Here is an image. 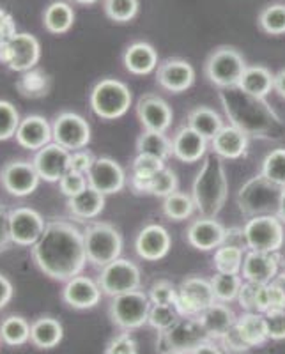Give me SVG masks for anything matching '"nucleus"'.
Instances as JSON below:
<instances>
[{
	"instance_id": "1",
	"label": "nucleus",
	"mask_w": 285,
	"mask_h": 354,
	"mask_svg": "<svg viewBox=\"0 0 285 354\" xmlns=\"http://www.w3.org/2000/svg\"><path fill=\"white\" fill-rule=\"evenodd\" d=\"M30 252L37 270L55 282L78 277L87 264L84 232L68 220L48 221Z\"/></svg>"
},
{
	"instance_id": "2",
	"label": "nucleus",
	"mask_w": 285,
	"mask_h": 354,
	"mask_svg": "<svg viewBox=\"0 0 285 354\" xmlns=\"http://www.w3.org/2000/svg\"><path fill=\"white\" fill-rule=\"evenodd\" d=\"M220 101L229 124L241 129L248 138L278 140L285 135V122L262 97H255L239 87L221 88Z\"/></svg>"
},
{
	"instance_id": "3",
	"label": "nucleus",
	"mask_w": 285,
	"mask_h": 354,
	"mask_svg": "<svg viewBox=\"0 0 285 354\" xmlns=\"http://www.w3.org/2000/svg\"><path fill=\"white\" fill-rule=\"evenodd\" d=\"M190 195L201 216H218L229 197V179H227L221 158H218L214 153L204 156L201 169L193 179Z\"/></svg>"
},
{
	"instance_id": "4",
	"label": "nucleus",
	"mask_w": 285,
	"mask_h": 354,
	"mask_svg": "<svg viewBox=\"0 0 285 354\" xmlns=\"http://www.w3.org/2000/svg\"><path fill=\"white\" fill-rule=\"evenodd\" d=\"M133 94L125 82L117 78H103L89 94V106L103 121H116L128 113Z\"/></svg>"
},
{
	"instance_id": "5",
	"label": "nucleus",
	"mask_w": 285,
	"mask_h": 354,
	"mask_svg": "<svg viewBox=\"0 0 285 354\" xmlns=\"http://www.w3.org/2000/svg\"><path fill=\"white\" fill-rule=\"evenodd\" d=\"M82 232H84L85 254H87L89 264L101 270L121 257L125 241H122L121 232L113 225L107 221H93Z\"/></svg>"
},
{
	"instance_id": "6",
	"label": "nucleus",
	"mask_w": 285,
	"mask_h": 354,
	"mask_svg": "<svg viewBox=\"0 0 285 354\" xmlns=\"http://www.w3.org/2000/svg\"><path fill=\"white\" fill-rule=\"evenodd\" d=\"M282 188L268 181L262 174L250 177L237 192V207L243 216L253 218L262 214H277Z\"/></svg>"
},
{
	"instance_id": "7",
	"label": "nucleus",
	"mask_w": 285,
	"mask_h": 354,
	"mask_svg": "<svg viewBox=\"0 0 285 354\" xmlns=\"http://www.w3.org/2000/svg\"><path fill=\"white\" fill-rule=\"evenodd\" d=\"M208 340L211 338L208 337L197 317H179L170 330L158 333L156 351L160 354H192Z\"/></svg>"
},
{
	"instance_id": "8",
	"label": "nucleus",
	"mask_w": 285,
	"mask_h": 354,
	"mask_svg": "<svg viewBox=\"0 0 285 354\" xmlns=\"http://www.w3.org/2000/svg\"><path fill=\"white\" fill-rule=\"evenodd\" d=\"M245 57L232 46H218L209 53L204 64L205 78L218 88L237 87L246 69Z\"/></svg>"
},
{
	"instance_id": "9",
	"label": "nucleus",
	"mask_w": 285,
	"mask_h": 354,
	"mask_svg": "<svg viewBox=\"0 0 285 354\" xmlns=\"http://www.w3.org/2000/svg\"><path fill=\"white\" fill-rule=\"evenodd\" d=\"M246 250L278 254L285 243V229L277 214H262L246 220L243 225Z\"/></svg>"
},
{
	"instance_id": "10",
	"label": "nucleus",
	"mask_w": 285,
	"mask_h": 354,
	"mask_svg": "<svg viewBox=\"0 0 285 354\" xmlns=\"http://www.w3.org/2000/svg\"><path fill=\"white\" fill-rule=\"evenodd\" d=\"M149 310L151 301L147 292L137 289L112 298L109 305V317L113 326L121 331H133L147 324Z\"/></svg>"
},
{
	"instance_id": "11",
	"label": "nucleus",
	"mask_w": 285,
	"mask_h": 354,
	"mask_svg": "<svg viewBox=\"0 0 285 354\" xmlns=\"http://www.w3.org/2000/svg\"><path fill=\"white\" fill-rule=\"evenodd\" d=\"M41 59V43L34 34L17 32L0 44V64L9 71L25 73L34 69Z\"/></svg>"
},
{
	"instance_id": "12",
	"label": "nucleus",
	"mask_w": 285,
	"mask_h": 354,
	"mask_svg": "<svg viewBox=\"0 0 285 354\" xmlns=\"http://www.w3.org/2000/svg\"><path fill=\"white\" fill-rule=\"evenodd\" d=\"M142 274L138 266L129 259H116L113 262L107 264L100 270L98 283L101 287V292L109 298H116L121 294L131 292V290L140 289Z\"/></svg>"
},
{
	"instance_id": "13",
	"label": "nucleus",
	"mask_w": 285,
	"mask_h": 354,
	"mask_svg": "<svg viewBox=\"0 0 285 354\" xmlns=\"http://www.w3.org/2000/svg\"><path fill=\"white\" fill-rule=\"evenodd\" d=\"M217 301L211 287V280L192 274L186 277L177 287L176 310L181 317H197L202 310L211 306Z\"/></svg>"
},
{
	"instance_id": "14",
	"label": "nucleus",
	"mask_w": 285,
	"mask_h": 354,
	"mask_svg": "<svg viewBox=\"0 0 285 354\" xmlns=\"http://www.w3.org/2000/svg\"><path fill=\"white\" fill-rule=\"evenodd\" d=\"M53 142L68 151L85 149L91 144V124L75 112H61L52 122Z\"/></svg>"
},
{
	"instance_id": "15",
	"label": "nucleus",
	"mask_w": 285,
	"mask_h": 354,
	"mask_svg": "<svg viewBox=\"0 0 285 354\" xmlns=\"http://www.w3.org/2000/svg\"><path fill=\"white\" fill-rule=\"evenodd\" d=\"M41 177L33 161L11 160L0 170V185L9 195L18 198L28 197L39 188Z\"/></svg>"
},
{
	"instance_id": "16",
	"label": "nucleus",
	"mask_w": 285,
	"mask_h": 354,
	"mask_svg": "<svg viewBox=\"0 0 285 354\" xmlns=\"http://www.w3.org/2000/svg\"><path fill=\"white\" fill-rule=\"evenodd\" d=\"M46 221L39 211L33 207H15L9 211V232H11L12 245L33 248L43 236Z\"/></svg>"
},
{
	"instance_id": "17",
	"label": "nucleus",
	"mask_w": 285,
	"mask_h": 354,
	"mask_svg": "<svg viewBox=\"0 0 285 354\" xmlns=\"http://www.w3.org/2000/svg\"><path fill=\"white\" fill-rule=\"evenodd\" d=\"M87 181L91 188L107 197V195L122 192L126 183H128V177H126L125 169L113 158L101 156L96 158L93 169L89 170Z\"/></svg>"
},
{
	"instance_id": "18",
	"label": "nucleus",
	"mask_w": 285,
	"mask_h": 354,
	"mask_svg": "<svg viewBox=\"0 0 285 354\" xmlns=\"http://www.w3.org/2000/svg\"><path fill=\"white\" fill-rule=\"evenodd\" d=\"M185 239L192 248L199 250V252H211L223 245L227 239V229L217 218L199 216L188 225Z\"/></svg>"
},
{
	"instance_id": "19",
	"label": "nucleus",
	"mask_w": 285,
	"mask_h": 354,
	"mask_svg": "<svg viewBox=\"0 0 285 354\" xmlns=\"http://www.w3.org/2000/svg\"><path fill=\"white\" fill-rule=\"evenodd\" d=\"M172 248V238L169 230L160 223H149L135 238V252L147 262H158L169 255Z\"/></svg>"
},
{
	"instance_id": "20",
	"label": "nucleus",
	"mask_w": 285,
	"mask_h": 354,
	"mask_svg": "<svg viewBox=\"0 0 285 354\" xmlns=\"http://www.w3.org/2000/svg\"><path fill=\"white\" fill-rule=\"evenodd\" d=\"M69 158H71V151L52 142L34 154L33 163L39 174L41 181L59 183L61 177L69 170Z\"/></svg>"
},
{
	"instance_id": "21",
	"label": "nucleus",
	"mask_w": 285,
	"mask_h": 354,
	"mask_svg": "<svg viewBox=\"0 0 285 354\" xmlns=\"http://www.w3.org/2000/svg\"><path fill=\"white\" fill-rule=\"evenodd\" d=\"M137 117L142 128L147 131L167 133L172 126L174 112L163 97L156 94H145L137 103Z\"/></svg>"
},
{
	"instance_id": "22",
	"label": "nucleus",
	"mask_w": 285,
	"mask_h": 354,
	"mask_svg": "<svg viewBox=\"0 0 285 354\" xmlns=\"http://www.w3.org/2000/svg\"><path fill=\"white\" fill-rule=\"evenodd\" d=\"M154 73L158 85L172 94L185 93L195 82V69L185 59H167Z\"/></svg>"
},
{
	"instance_id": "23",
	"label": "nucleus",
	"mask_w": 285,
	"mask_h": 354,
	"mask_svg": "<svg viewBox=\"0 0 285 354\" xmlns=\"http://www.w3.org/2000/svg\"><path fill=\"white\" fill-rule=\"evenodd\" d=\"M101 287L98 280L78 274L64 283L61 292L62 301L75 310H91L100 305L101 301Z\"/></svg>"
},
{
	"instance_id": "24",
	"label": "nucleus",
	"mask_w": 285,
	"mask_h": 354,
	"mask_svg": "<svg viewBox=\"0 0 285 354\" xmlns=\"http://www.w3.org/2000/svg\"><path fill=\"white\" fill-rule=\"evenodd\" d=\"M278 266H280V257L277 254L246 250L241 266V277L245 282L269 283L280 273Z\"/></svg>"
},
{
	"instance_id": "25",
	"label": "nucleus",
	"mask_w": 285,
	"mask_h": 354,
	"mask_svg": "<svg viewBox=\"0 0 285 354\" xmlns=\"http://www.w3.org/2000/svg\"><path fill=\"white\" fill-rule=\"evenodd\" d=\"M15 138H17V144L20 147L37 153L39 149H43L44 145L53 142L52 124H50L46 117L33 113V115H27L21 119Z\"/></svg>"
},
{
	"instance_id": "26",
	"label": "nucleus",
	"mask_w": 285,
	"mask_h": 354,
	"mask_svg": "<svg viewBox=\"0 0 285 354\" xmlns=\"http://www.w3.org/2000/svg\"><path fill=\"white\" fill-rule=\"evenodd\" d=\"M208 142L190 126L177 129L172 137V156L183 163H197L208 153Z\"/></svg>"
},
{
	"instance_id": "27",
	"label": "nucleus",
	"mask_w": 285,
	"mask_h": 354,
	"mask_svg": "<svg viewBox=\"0 0 285 354\" xmlns=\"http://www.w3.org/2000/svg\"><path fill=\"white\" fill-rule=\"evenodd\" d=\"M122 64H125L126 71L135 75V77H145V75L156 71L158 66H160V57H158V52L153 44L145 43V41H137L125 50Z\"/></svg>"
},
{
	"instance_id": "28",
	"label": "nucleus",
	"mask_w": 285,
	"mask_h": 354,
	"mask_svg": "<svg viewBox=\"0 0 285 354\" xmlns=\"http://www.w3.org/2000/svg\"><path fill=\"white\" fill-rule=\"evenodd\" d=\"M248 135L232 124H225L211 140V149L221 160H239L248 151Z\"/></svg>"
},
{
	"instance_id": "29",
	"label": "nucleus",
	"mask_w": 285,
	"mask_h": 354,
	"mask_svg": "<svg viewBox=\"0 0 285 354\" xmlns=\"http://www.w3.org/2000/svg\"><path fill=\"white\" fill-rule=\"evenodd\" d=\"M197 321L201 322L204 331L211 340H220L230 328L236 324L237 315L230 308L229 303L214 301L213 305L208 306L197 315Z\"/></svg>"
},
{
	"instance_id": "30",
	"label": "nucleus",
	"mask_w": 285,
	"mask_h": 354,
	"mask_svg": "<svg viewBox=\"0 0 285 354\" xmlns=\"http://www.w3.org/2000/svg\"><path fill=\"white\" fill-rule=\"evenodd\" d=\"M64 338V326L52 315H41L30 322V344L36 349L48 351L57 347Z\"/></svg>"
},
{
	"instance_id": "31",
	"label": "nucleus",
	"mask_w": 285,
	"mask_h": 354,
	"mask_svg": "<svg viewBox=\"0 0 285 354\" xmlns=\"http://www.w3.org/2000/svg\"><path fill=\"white\" fill-rule=\"evenodd\" d=\"M69 216L80 221H91L100 216L104 209V195L87 186L82 194L68 198L66 202Z\"/></svg>"
},
{
	"instance_id": "32",
	"label": "nucleus",
	"mask_w": 285,
	"mask_h": 354,
	"mask_svg": "<svg viewBox=\"0 0 285 354\" xmlns=\"http://www.w3.org/2000/svg\"><path fill=\"white\" fill-rule=\"evenodd\" d=\"M75 9L69 2L64 0H53L43 11V27L46 32L53 36L68 34L75 25Z\"/></svg>"
},
{
	"instance_id": "33",
	"label": "nucleus",
	"mask_w": 285,
	"mask_h": 354,
	"mask_svg": "<svg viewBox=\"0 0 285 354\" xmlns=\"http://www.w3.org/2000/svg\"><path fill=\"white\" fill-rule=\"evenodd\" d=\"M237 87L252 96L266 100L268 94L275 91V73H271V69L262 64L246 66Z\"/></svg>"
},
{
	"instance_id": "34",
	"label": "nucleus",
	"mask_w": 285,
	"mask_h": 354,
	"mask_svg": "<svg viewBox=\"0 0 285 354\" xmlns=\"http://www.w3.org/2000/svg\"><path fill=\"white\" fill-rule=\"evenodd\" d=\"M186 126L202 135L205 140H213L214 135L223 128V117L209 106H195L186 115Z\"/></svg>"
},
{
	"instance_id": "35",
	"label": "nucleus",
	"mask_w": 285,
	"mask_h": 354,
	"mask_svg": "<svg viewBox=\"0 0 285 354\" xmlns=\"http://www.w3.org/2000/svg\"><path fill=\"white\" fill-rule=\"evenodd\" d=\"M167 161L160 160L151 154H137V158L131 163V174H129V186L135 194H142L145 183L151 177L156 176L161 169H165Z\"/></svg>"
},
{
	"instance_id": "36",
	"label": "nucleus",
	"mask_w": 285,
	"mask_h": 354,
	"mask_svg": "<svg viewBox=\"0 0 285 354\" xmlns=\"http://www.w3.org/2000/svg\"><path fill=\"white\" fill-rule=\"evenodd\" d=\"M0 342L9 347H21L30 342V322L21 315H8L0 321Z\"/></svg>"
},
{
	"instance_id": "37",
	"label": "nucleus",
	"mask_w": 285,
	"mask_h": 354,
	"mask_svg": "<svg viewBox=\"0 0 285 354\" xmlns=\"http://www.w3.org/2000/svg\"><path fill=\"white\" fill-rule=\"evenodd\" d=\"M236 326L252 347H261L269 340L268 330H266L264 314H259V312H243L237 317Z\"/></svg>"
},
{
	"instance_id": "38",
	"label": "nucleus",
	"mask_w": 285,
	"mask_h": 354,
	"mask_svg": "<svg viewBox=\"0 0 285 354\" xmlns=\"http://www.w3.org/2000/svg\"><path fill=\"white\" fill-rule=\"evenodd\" d=\"M17 91L21 97L39 100L48 94L50 77L37 68L28 69V71L20 73V78L17 80Z\"/></svg>"
},
{
	"instance_id": "39",
	"label": "nucleus",
	"mask_w": 285,
	"mask_h": 354,
	"mask_svg": "<svg viewBox=\"0 0 285 354\" xmlns=\"http://www.w3.org/2000/svg\"><path fill=\"white\" fill-rule=\"evenodd\" d=\"M246 248L237 245H229L223 243L214 250L213 255V268L217 273H229V274H241L243 259H245Z\"/></svg>"
},
{
	"instance_id": "40",
	"label": "nucleus",
	"mask_w": 285,
	"mask_h": 354,
	"mask_svg": "<svg viewBox=\"0 0 285 354\" xmlns=\"http://www.w3.org/2000/svg\"><path fill=\"white\" fill-rule=\"evenodd\" d=\"M137 154H151L167 161L172 158V138L160 131H144L137 138Z\"/></svg>"
},
{
	"instance_id": "41",
	"label": "nucleus",
	"mask_w": 285,
	"mask_h": 354,
	"mask_svg": "<svg viewBox=\"0 0 285 354\" xmlns=\"http://www.w3.org/2000/svg\"><path fill=\"white\" fill-rule=\"evenodd\" d=\"M195 202H193L192 195L183 194V192H174L172 195L163 198V204H161V211L169 220L172 221H185L188 218H192V214L195 213Z\"/></svg>"
},
{
	"instance_id": "42",
	"label": "nucleus",
	"mask_w": 285,
	"mask_h": 354,
	"mask_svg": "<svg viewBox=\"0 0 285 354\" xmlns=\"http://www.w3.org/2000/svg\"><path fill=\"white\" fill-rule=\"evenodd\" d=\"M257 24L262 32L269 36H284L285 34V4L273 2L261 9L257 17Z\"/></svg>"
},
{
	"instance_id": "43",
	"label": "nucleus",
	"mask_w": 285,
	"mask_h": 354,
	"mask_svg": "<svg viewBox=\"0 0 285 354\" xmlns=\"http://www.w3.org/2000/svg\"><path fill=\"white\" fill-rule=\"evenodd\" d=\"M241 274H229V273H214L211 278V287H213L214 298L221 303L237 301L239 289L243 286Z\"/></svg>"
},
{
	"instance_id": "44",
	"label": "nucleus",
	"mask_w": 285,
	"mask_h": 354,
	"mask_svg": "<svg viewBox=\"0 0 285 354\" xmlns=\"http://www.w3.org/2000/svg\"><path fill=\"white\" fill-rule=\"evenodd\" d=\"M179 188V179H177V174L172 169L165 167L154 177H151L147 183L142 188V194L153 195V197L165 198L172 195L174 192H177Z\"/></svg>"
},
{
	"instance_id": "45",
	"label": "nucleus",
	"mask_w": 285,
	"mask_h": 354,
	"mask_svg": "<svg viewBox=\"0 0 285 354\" xmlns=\"http://www.w3.org/2000/svg\"><path fill=\"white\" fill-rule=\"evenodd\" d=\"M259 174H262L273 185L285 188V147H278L266 154Z\"/></svg>"
},
{
	"instance_id": "46",
	"label": "nucleus",
	"mask_w": 285,
	"mask_h": 354,
	"mask_svg": "<svg viewBox=\"0 0 285 354\" xmlns=\"http://www.w3.org/2000/svg\"><path fill=\"white\" fill-rule=\"evenodd\" d=\"M103 11L116 24H128L137 18L140 0H103Z\"/></svg>"
},
{
	"instance_id": "47",
	"label": "nucleus",
	"mask_w": 285,
	"mask_h": 354,
	"mask_svg": "<svg viewBox=\"0 0 285 354\" xmlns=\"http://www.w3.org/2000/svg\"><path fill=\"white\" fill-rule=\"evenodd\" d=\"M179 317L181 315L177 314V310L174 305H151L147 324L160 333V331L170 330L179 321Z\"/></svg>"
},
{
	"instance_id": "48",
	"label": "nucleus",
	"mask_w": 285,
	"mask_h": 354,
	"mask_svg": "<svg viewBox=\"0 0 285 354\" xmlns=\"http://www.w3.org/2000/svg\"><path fill=\"white\" fill-rule=\"evenodd\" d=\"M20 122L21 117L17 106L12 105L11 101L0 100V142L15 138Z\"/></svg>"
},
{
	"instance_id": "49",
	"label": "nucleus",
	"mask_w": 285,
	"mask_h": 354,
	"mask_svg": "<svg viewBox=\"0 0 285 354\" xmlns=\"http://www.w3.org/2000/svg\"><path fill=\"white\" fill-rule=\"evenodd\" d=\"M151 305H176L177 287L169 280H156L147 290Z\"/></svg>"
},
{
	"instance_id": "50",
	"label": "nucleus",
	"mask_w": 285,
	"mask_h": 354,
	"mask_svg": "<svg viewBox=\"0 0 285 354\" xmlns=\"http://www.w3.org/2000/svg\"><path fill=\"white\" fill-rule=\"evenodd\" d=\"M266 330L269 340L280 342L285 340V308H271L264 312Z\"/></svg>"
},
{
	"instance_id": "51",
	"label": "nucleus",
	"mask_w": 285,
	"mask_h": 354,
	"mask_svg": "<svg viewBox=\"0 0 285 354\" xmlns=\"http://www.w3.org/2000/svg\"><path fill=\"white\" fill-rule=\"evenodd\" d=\"M87 186V176L80 172H73V170H68V172L61 177V181H59V189H61V194L64 195L66 198H71L75 197V195L82 194Z\"/></svg>"
},
{
	"instance_id": "52",
	"label": "nucleus",
	"mask_w": 285,
	"mask_h": 354,
	"mask_svg": "<svg viewBox=\"0 0 285 354\" xmlns=\"http://www.w3.org/2000/svg\"><path fill=\"white\" fill-rule=\"evenodd\" d=\"M104 354H138V344L131 331H121L110 338V342L104 347Z\"/></svg>"
},
{
	"instance_id": "53",
	"label": "nucleus",
	"mask_w": 285,
	"mask_h": 354,
	"mask_svg": "<svg viewBox=\"0 0 285 354\" xmlns=\"http://www.w3.org/2000/svg\"><path fill=\"white\" fill-rule=\"evenodd\" d=\"M218 342L221 344L225 353H229V354H246L253 349V347L245 340L241 331L237 330L236 324H234V326L230 328V330L227 331V333L218 340Z\"/></svg>"
},
{
	"instance_id": "54",
	"label": "nucleus",
	"mask_w": 285,
	"mask_h": 354,
	"mask_svg": "<svg viewBox=\"0 0 285 354\" xmlns=\"http://www.w3.org/2000/svg\"><path fill=\"white\" fill-rule=\"evenodd\" d=\"M259 287H261V283L243 282L241 289H239V296H237V303L245 312H257Z\"/></svg>"
},
{
	"instance_id": "55",
	"label": "nucleus",
	"mask_w": 285,
	"mask_h": 354,
	"mask_svg": "<svg viewBox=\"0 0 285 354\" xmlns=\"http://www.w3.org/2000/svg\"><path fill=\"white\" fill-rule=\"evenodd\" d=\"M94 161H96V156H94L91 151L80 149V151H73L71 158H69V170L73 172H80L87 176L89 170L93 169Z\"/></svg>"
},
{
	"instance_id": "56",
	"label": "nucleus",
	"mask_w": 285,
	"mask_h": 354,
	"mask_svg": "<svg viewBox=\"0 0 285 354\" xmlns=\"http://www.w3.org/2000/svg\"><path fill=\"white\" fill-rule=\"evenodd\" d=\"M17 32L18 30L15 18H12L6 9L0 8V44L6 43L9 37H12Z\"/></svg>"
},
{
	"instance_id": "57",
	"label": "nucleus",
	"mask_w": 285,
	"mask_h": 354,
	"mask_svg": "<svg viewBox=\"0 0 285 354\" xmlns=\"http://www.w3.org/2000/svg\"><path fill=\"white\" fill-rule=\"evenodd\" d=\"M12 245L9 232V211L0 204V254Z\"/></svg>"
},
{
	"instance_id": "58",
	"label": "nucleus",
	"mask_w": 285,
	"mask_h": 354,
	"mask_svg": "<svg viewBox=\"0 0 285 354\" xmlns=\"http://www.w3.org/2000/svg\"><path fill=\"white\" fill-rule=\"evenodd\" d=\"M12 294H15V289H12L11 280L0 273V310H4L11 303Z\"/></svg>"
},
{
	"instance_id": "59",
	"label": "nucleus",
	"mask_w": 285,
	"mask_h": 354,
	"mask_svg": "<svg viewBox=\"0 0 285 354\" xmlns=\"http://www.w3.org/2000/svg\"><path fill=\"white\" fill-rule=\"evenodd\" d=\"M192 354H223V351H221L220 347L213 342V340H208V342L201 344V346L193 351Z\"/></svg>"
},
{
	"instance_id": "60",
	"label": "nucleus",
	"mask_w": 285,
	"mask_h": 354,
	"mask_svg": "<svg viewBox=\"0 0 285 354\" xmlns=\"http://www.w3.org/2000/svg\"><path fill=\"white\" fill-rule=\"evenodd\" d=\"M275 93L285 100V68L275 75Z\"/></svg>"
},
{
	"instance_id": "61",
	"label": "nucleus",
	"mask_w": 285,
	"mask_h": 354,
	"mask_svg": "<svg viewBox=\"0 0 285 354\" xmlns=\"http://www.w3.org/2000/svg\"><path fill=\"white\" fill-rule=\"evenodd\" d=\"M277 216L280 218L282 223L285 225V188H282V195H280V204H278V211Z\"/></svg>"
},
{
	"instance_id": "62",
	"label": "nucleus",
	"mask_w": 285,
	"mask_h": 354,
	"mask_svg": "<svg viewBox=\"0 0 285 354\" xmlns=\"http://www.w3.org/2000/svg\"><path fill=\"white\" fill-rule=\"evenodd\" d=\"M273 282H275V286L282 290V296H284V299H285V271H280V273L275 277Z\"/></svg>"
},
{
	"instance_id": "63",
	"label": "nucleus",
	"mask_w": 285,
	"mask_h": 354,
	"mask_svg": "<svg viewBox=\"0 0 285 354\" xmlns=\"http://www.w3.org/2000/svg\"><path fill=\"white\" fill-rule=\"evenodd\" d=\"M75 4H80V6H94L98 4L100 0H73Z\"/></svg>"
},
{
	"instance_id": "64",
	"label": "nucleus",
	"mask_w": 285,
	"mask_h": 354,
	"mask_svg": "<svg viewBox=\"0 0 285 354\" xmlns=\"http://www.w3.org/2000/svg\"><path fill=\"white\" fill-rule=\"evenodd\" d=\"M172 354H176V353H172Z\"/></svg>"
}]
</instances>
